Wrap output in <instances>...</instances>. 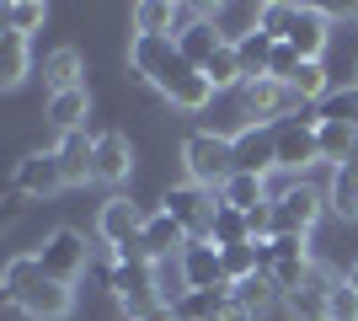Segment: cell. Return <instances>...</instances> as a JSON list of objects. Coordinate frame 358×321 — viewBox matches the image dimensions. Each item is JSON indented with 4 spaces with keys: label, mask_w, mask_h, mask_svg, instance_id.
I'll return each instance as SVG.
<instances>
[{
    "label": "cell",
    "mask_w": 358,
    "mask_h": 321,
    "mask_svg": "<svg viewBox=\"0 0 358 321\" xmlns=\"http://www.w3.org/2000/svg\"><path fill=\"white\" fill-rule=\"evenodd\" d=\"M257 22H262V32H273L278 43L294 48L299 59H327L331 11H321V6H284V0H268V6H257Z\"/></svg>",
    "instance_id": "1"
},
{
    "label": "cell",
    "mask_w": 358,
    "mask_h": 321,
    "mask_svg": "<svg viewBox=\"0 0 358 321\" xmlns=\"http://www.w3.org/2000/svg\"><path fill=\"white\" fill-rule=\"evenodd\" d=\"M182 171H187V183L220 193L236 177V145H230V134H209V129L187 134L182 139Z\"/></svg>",
    "instance_id": "2"
},
{
    "label": "cell",
    "mask_w": 358,
    "mask_h": 321,
    "mask_svg": "<svg viewBox=\"0 0 358 321\" xmlns=\"http://www.w3.org/2000/svg\"><path fill=\"white\" fill-rule=\"evenodd\" d=\"M107 290L118 294V306L129 311V316H139V311L161 306V268L145 262L139 252H118L113 268H107Z\"/></svg>",
    "instance_id": "3"
},
{
    "label": "cell",
    "mask_w": 358,
    "mask_h": 321,
    "mask_svg": "<svg viewBox=\"0 0 358 321\" xmlns=\"http://www.w3.org/2000/svg\"><path fill=\"white\" fill-rule=\"evenodd\" d=\"M38 268H43V278H54V284H75V278L91 268V246L86 236L75 225H59V230H48L43 241H38Z\"/></svg>",
    "instance_id": "4"
},
{
    "label": "cell",
    "mask_w": 358,
    "mask_h": 321,
    "mask_svg": "<svg viewBox=\"0 0 358 321\" xmlns=\"http://www.w3.org/2000/svg\"><path fill=\"white\" fill-rule=\"evenodd\" d=\"M161 209L187 230V241H209V225H214V214H220V193H209V187H198V183H177V187H166Z\"/></svg>",
    "instance_id": "5"
},
{
    "label": "cell",
    "mask_w": 358,
    "mask_h": 321,
    "mask_svg": "<svg viewBox=\"0 0 358 321\" xmlns=\"http://www.w3.org/2000/svg\"><path fill=\"white\" fill-rule=\"evenodd\" d=\"M321 209H331V204L315 183H289L273 193V225H278V236H310Z\"/></svg>",
    "instance_id": "6"
},
{
    "label": "cell",
    "mask_w": 358,
    "mask_h": 321,
    "mask_svg": "<svg viewBox=\"0 0 358 321\" xmlns=\"http://www.w3.org/2000/svg\"><path fill=\"white\" fill-rule=\"evenodd\" d=\"M241 107H246L252 123H278V118L294 123V113H305V102L294 97V86H284V80H273V76L246 80V86H241Z\"/></svg>",
    "instance_id": "7"
},
{
    "label": "cell",
    "mask_w": 358,
    "mask_h": 321,
    "mask_svg": "<svg viewBox=\"0 0 358 321\" xmlns=\"http://www.w3.org/2000/svg\"><path fill=\"white\" fill-rule=\"evenodd\" d=\"M145 220H150V214L139 209L129 193H113V199L96 209V236H102V241L113 246V257H118V252H134V241H139V230H145Z\"/></svg>",
    "instance_id": "8"
},
{
    "label": "cell",
    "mask_w": 358,
    "mask_h": 321,
    "mask_svg": "<svg viewBox=\"0 0 358 321\" xmlns=\"http://www.w3.org/2000/svg\"><path fill=\"white\" fill-rule=\"evenodd\" d=\"M171 38H177V54H182L187 64H198V70H203V64L224 48L220 22H214V16H203V11H193V6H182V27L171 32Z\"/></svg>",
    "instance_id": "9"
},
{
    "label": "cell",
    "mask_w": 358,
    "mask_h": 321,
    "mask_svg": "<svg viewBox=\"0 0 358 321\" xmlns=\"http://www.w3.org/2000/svg\"><path fill=\"white\" fill-rule=\"evenodd\" d=\"M11 187H16V193H27V199H38V204H48L54 193H64L70 183H64V166H59V155H54V150H32V155L16 161Z\"/></svg>",
    "instance_id": "10"
},
{
    "label": "cell",
    "mask_w": 358,
    "mask_h": 321,
    "mask_svg": "<svg viewBox=\"0 0 358 321\" xmlns=\"http://www.w3.org/2000/svg\"><path fill=\"white\" fill-rule=\"evenodd\" d=\"M230 145H236V171L268 177L278 166V123H246L241 134H230Z\"/></svg>",
    "instance_id": "11"
},
{
    "label": "cell",
    "mask_w": 358,
    "mask_h": 321,
    "mask_svg": "<svg viewBox=\"0 0 358 321\" xmlns=\"http://www.w3.org/2000/svg\"><path fill=\"white\" fill-rule=\"evenodd\" d=\"M182 246H187V230H182L166 209H155V214L145 220V230H139L134 252H139L145 262H155V268H161L166 257H182Z\"/></svg>",
    "instance_id": "12"
},
{
    "label": "cell",
    "mask_w": 358,
    "mask_h": 321,
    "mask_svg": "<svg viewBox=\"0 0 358 321\" xmlns=\"http://www.w3.org/2000/svg\"><path fill=\"white\" fill-rule=\"evenodd\" d=\"M321 161V139H315V123L294 118L278 123V171H305Z\"/></svg>",
    "instance_id": "13"
},
{
    "label": "cell",
    "mask_w": 358,
    "mask_h": 321,
    "mask_svg": "<svg viewBox=\"0 0 358 321\" xmlns=\"http://www.w3.org/2000/svg\"><path fill=\"white\" fill-rule=\"evenodd\" d=\"M177 273L187 290H220L224 284V268H220V246L214 241H187L177 257Z\"/></svg>",
    "instance_id": "14"
},
{
    "label": "cell",
    "mask_w": 358,
    "mask_h": 321,
    "mask_svg": "<svg viewBox=\"0 0 358 321\" xmlns=\"http://www.w3.org/2000/svg\"><path fill=\"white\" fill-rule=\"evenodd\" d=\"M129 177H134V145H129V134H118V129L96 134V183L123 187Z\"/></svg>",
    "instance_id": "15"
},
{
    "label": "cell",
    "mask_w": 358,
    "mask_h": 321,
    "mask_svg": "<svg viewBox=\"0 0 358 321\" xmlns=\"http://www.w3.org/2000/svg\"><path fill=\"white\" fill-rule=\"evenodd\" d=\"M54 155H59L64 183H70V187H86V183H96V139H91L86 129H80V134H59Z\"/></svg>",
    "instance_id": "16"
},
{
    "label": "cell",
    "mask_w": 358,
    "mask_h": 321,
    "mask_svg": "<svg viewBox=\"0 0 358 321\" xmlns=\"http://www.w3.org/2000/svg\"><path fill=\"white\" fill-rule=\"evenodd\" d=\"M22 316L27 321H70L75 316V290L70 284H54V278H38V290L22 300Z\"/></svg>",
    "instance_id": "17"
},
{
    "label": "cell",
    "mask_w": 358,
    "mask_h": 321,
    "mask_svg": "<svg viewBox=\"0 0 358 321\" xmlns=\"http://www.w3.org/2000/svg\"><path fill=\"white\" fill-rule=\"evenodd\" d=\"M177 316H182V321H236L230 284H220V290H187V294L177 300Z\"/></svg>",
    "instance_id": "18"
},
{
    "label": "cell",
    "mask_w": 358,
    "mask_h": 321,
    "mask_svg": "<svg viewBox=\"0 0 358 321\" xmlns=\"http://www.w3.org/2000/svg\"><path fill=\"white\" fill-rule=\"evenodd\" d=\"M220 204H224V209H241V214L268 209V204H273L268 177H257V171H236V177H230V183L220 187Z\"/></svg>",
    "instance_id": "19"
},
{
    "label": "cell",
    "mask_w": 358,
    "mask_h": 321,
    "mask_svg": "<svg viewBox=\"0 0 358 321\" xmlns=\"http://www.w3.org/2000/svg\"><path fill=\"white\" fill-rule=\"evenodd\" d=\"M315 139H321V161H331V166H348V161L358 155V123L321 118L315 123Z\"/></svg>",
    "instance_id": "20"
},
{
    "label": "cell",
    "mask_w": 358,
    "mask_h": 321,
    "mask_svg": "<svg viewBox=\"0 0 358 321\" xmlns=\"http://www.w3.org/2000/svg\"><path fill=\"white\" fill-rule=\"evenodd\" d=\"M38 278H43V268H38V257H32V252L11 257V262H6V273H0V300L22 311V300L38 290Z\"/></svg>",
    "instance_id": "21"
},
{
    "label": "cell",
    "mask_w": 358,
    "mask_h": 321,
    "mask_svg": "<svg viewBox=\"0 0 358 321\" xmlns=\"http://www.w3.org/2000/svg\"><path fill=\"white\" fill-rule=\"evenodd\" d=\"M86 113H91V92L86 86H75V92H59V97H48V107H43V118L59 129V134H80V123H86Z\"/></svg>",
    "instance_id": "22"
},
{
    "label": "cell",
    "mask_w": 358,
    "mask_h": 321,
    "mask_svg": "<svg viewBox=\"0 0 358 321\" xmlns=\"http://www.w3.org/2000/svg\"><path fill=\"white\" fill-rule=\"evenodd\" d=\"M86 59H80V48H54L43 59V80H48V97L59 92H75V86H86Z\"/></svg>",
    "instance_id": "23"
},
{
    "label": "cell",
    "mask_w": 358,
    "mask_h": 321,
    "mask_svg": "<svg viewBox=\"0 0 358 321\" xmlns=\"http://www.w3.org/2000/svg\"><path fill=\"white\" fill-rule=\"evenodd\" d=\"M27 70H32V48H27V38L22 32H0V86L11 92V86H22L27 80Z\"/></svg>",
    "instance_id": "24"
},
{
    "label": "cell",
    "mask_w": 358,
    "mask_h": 321,
    "mask_svg": "<svg viewBox=\"0 0 358 321\" xmlns=\"http://www.w3.org/2000/svg\"><path fill=\"white\" fill-rule=\"evenodd\" d=\"M273 48H278V38H273V32H262V22H257L252 32H241V38H236V54H241V64H246V80L268 76Z\"/></svg>",
    "instance_id": "25"
},
{
    "label": "cell",
    "mask_w": 358,
    "mask_h": 321,
    "mask_svg": "<svg viewBox=\"0 0 358 321\" xmlns=\"http://www.w3.org/2000/svg\"><path fill=\"white\" fill-rule=\"evenodd\" d=\"M289 86H294V97L305 107H321L331 97V76H327V59H299V70H294V80H289Z\"/></svg>",
    "instance_id": "26"
},
{
    "label": "cell",
    "mask_w": 358,
    "mask_h": 321,
    "mask_svg": "<svg viewBox=\"0 0 358 321\" xmlns=\"http://www.w3.org/2000/svg\"><path fill=\"white\" fill-rule=\"evenodd\" d=\"M209 241L220 246V252H230V246H252V214H241V209H224L214 214V225H209Z\"/></svg>",
    "instance_id": "27"
},
{
    "label": "cell",
    "mask_w": 358,
    "mask_h": 321,
    "mask_svg": "<svg viewBox=\"0 0 358 321\" xmlns=\"http://www.w3.org/2000/svg\"><path fill=\"white\" fill-rule=\"evenodd\" d=\"M203 76H209V86H214V92H241V86H246V64H241L236 43H224L220 54H214V59L203 64Z\"/></svg>",
    "instance_id": "28"
},
{
    "label": "cell",
    "mask_w": 358,
    "mask_h": 321,
    "mask_svg": "<svg viewBox=\"0 0 358 321\" xmlns=\"http://www.w3.org/2000/svg\"><path fill=\"white\" fill-rule=\"evenodd\" d=\"M327 204H331V209H337V214H343V220H358V166H353V161L331 171Z\"/></svg>",
    "instance_id": "29"
},
{
    "label": "cell",
    "mask_w": 358,
    "mask_h": 321,
    "mask_svg": "<svg viewBox=\"0 0 358 321\" xmlns=\"http://www.w3.org/2000/svg\"><path fill=\"white\" fill-rule=\"evenodd\" d=\"M220 268H224V284H246V278L262 273L257 246H230V252H220Z\"/></svg>",
    "instance_id": "30"
},
{
    "label": "cell",
    "mask_w": 358,
    "mask_h": 321,
    "mask_svg": "<svg viewBox=\"0 0 358 321\" xmlns=\"http://www.w3.org/2000/svg\"><path fill=\"white\" fill-rule=\"evenodd\" d=\"M43 16H48V6H43V0H11V6H6V27L27 38L32 27H43Z\"/></svg>",
    "instance_id": "31"
},
{
    "label": "cell",
    "mask_w": 358,
    "mask_h": 321,
    "mask_svg": "<svg viewBox=\"0 0 358 321\" xmlns=\"http://www.w3.org/2000/svg\"><path fill=\"white\" fill-rule=\"evenodd\" d=\"M331 321H358V290L348 284V278L331 290Z\"/></svg>",
    "instance_id": "32"
},
{
    "label": "cell",
    "mask_w": 358,
    "mask_h": 321,
    "mask_svg": "<svg viewBox=\"0 0 358 321\" xmlns=\"http://www.w3.org/2000/svg\"><path fill=\"white\" fill-rule=\"evenodd\" d=\"M294 70H299V54H294L289 43H278V48H273V64H268V76H273V80H284V86H289V80H294Z\"/></svg>",
    "instance_id": "33"
},
{
    "label": "cell",
    "mask_w": 358,
    "mask_h": 321,
    "mask_svg": "<svg viewBox=\"0 0 358 321\" xmlns=\"http://www.w3.org/2000/svg\"><path fill=\"white\" fill-rule=\"evenodd\" d=\"M129 321H182V316H177V306H150V311H139V316H129Z\"/></svg>",
    "instance_id": "34"
},
{
    "label": "cell",
    "mask_w": 358,
    "mask_h": 321,
    "mask_svg": "<svg viewBox=\"0 0 358 321\" xmlns=\"http://www.w3.org/2000/svg\"><path fill=\"white\" fill-rule=\"evenodd\" d=\"M348 284H353V290H358V257H353V268H348Z\"/></svg>",
    "instance_id": "35"
}]
</instances>
